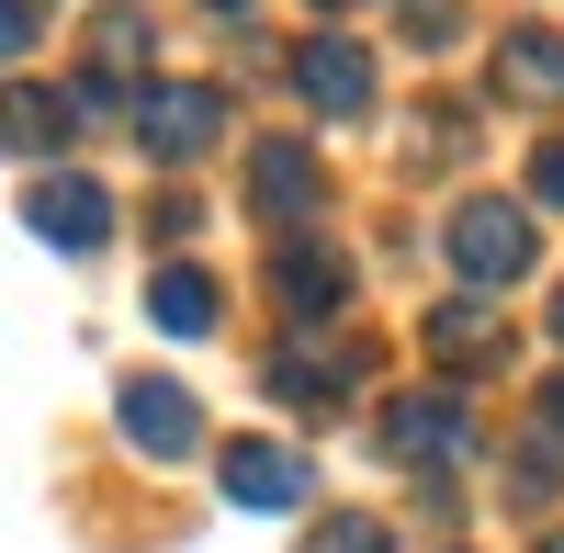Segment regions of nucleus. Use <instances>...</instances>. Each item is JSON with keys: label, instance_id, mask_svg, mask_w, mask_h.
Wrapping results in <instances>:
<instances>
[{"label": "nucleus", "instance_id": "obj_11", "mask_svg": "<svg viewBox=\"0 0 564 553\" xmlns=\"http://www.w3.org/2000/svg\"><path fill=\"white\" fill-rule=\"evenodd\" d=\"M249 204H260L271 226L316 215V148H294V135H260V148H249Z\"/></svg>", "mask_w": 564, "mask_h": 553}, {"label": "nucleus", "instance_id": "obj_21", "mask_svg": "<svg viewBox=\"0 0 564 553\" xmlns=\"http://www.w3.org/2000/svg\"><path fill=\"white\" fill-rule=\"evenodd\" d=\"M553 339H564V294H553Z\"/></svg>", "mask_w": 564, "mask_h": 553}, {"label": "nucleus", "instance_id": "obj_13", "mask_svg": "<svg viewBox=\"0 0 564 553\" xmlns=\"http://www.w3.org/2000/svg\"><path fill=\"white\" fill-rule=\"evenodd\" d=\"M68 90H0V148H12V159H57L68 148Z\"/></svg>", "mask_w": 564, "mask_h": 553}, {"label": "nucleus", "instance_id": "obj_4", "mask_svg": "<svg viewBox=\"0 0 564 553\" xmlns=\"http://www.w3.org/2000/svg\"><path fill=\"white\" fill-rule=\"evenodd\" d=\"M361 373H372V350L350 328H294L271 350V395L282 406H339V395H361Z\"/></svg>", "mask_w": 564, "mask_h": 553}, {"label": "nucleus", "instance_id": "obj_10", "mask_svg": "<svg viewBox=\"0 0 564 553\" xmlns=\"http://www.w3.org/2000/svg\"><path fill=\"white\" fill-rule=\"evenodd\" d=\"M124 441L159 452V464H181V452L204 441V419H193V395H181L170 373H135V384H124Z\"/></svg>", "mask_w": 564, "mask_h": 553}, {"label": "nucleus", "instance_id": "obj_3", "mask_svg": "<svg viewBox=\"0 0 564 553\" xmlns=\"http://www.w3.org/2000/svg\"><path fill=\"white\" fill-rule=\"evenodd\" d=\"M384 464H417V475H441V464H463L475 452V406H463L452 384H417V395H395L384 406Z\"/></svg>", "mask_w": 564, "mask_h": 553}, {"label": "nucleus", "instance_id": "obj_16", "mask_svg": "<svg viewBox=\"0 0 564 553\" xmlns=\"http://www.w3.org/2000/svg\"><path fill=\"white\" fill-rule=\"evenodd\" d=\"M395 23H406V45H463V0H395Z\"/></svg>", "mask_w": 564, "mask_h": 553}, {"label": "nucleus", "instance_id": "obj_18", "mask_svg": "<svg viewBox=\"0 0 564 553\" xmlns=\"http://www.w3.org/2000/svg\"><path fill=\"white\" fill-rule=\"evenodd\" d=\"M531 204H564V135H542V148H531Z\"/></svg>", "mask_w": 564, "mask_h": 553}, {"label": "nucleus", "instance_id": "obj_17", "mask_svg": "<svg viewBox=\"0 0 564 553\" xmlns=\"http://www.w3.org/2000/svg\"><path fill=\"white\" fill-rule=\"evenodd\" d=\"M305 553H395V542H384V520L339 509V520H316V542H305Z\"/></svg>", "mask_w": 564, "mask_h": 553}, {"label": "nucleus", "instance_id": "obj_22", "mask_svg": "<svg viewBox=\"0 0 564 553\" xmlns=\"http://www.w3.org/2000/svg\"><path fill=\"white\" fill-rule=\"evenodd\" d=\"M316 12H350V0H316Z\"/></svg>", "mask_w": 564, "mask_h": 553}, {"label": "nucleus", "instance_id": "obj_6", "mask_svg": "<svg viewBox=\"0 0 564 553\" xmlns=\"http://www.w3.org/2000/svg\"><path fill=\"white\" fill-rule=\"evenodd\" d=\"M215 486L238 497V509H294V497H316V475H305L294 441H226L215 452Z\"/></svg>", "mask_w": 564, "mask_h": 553}, {"label": "nucleus", "instance_id": "obj_5", "mask_svg": "<svg viewBox=\"0 0 564 553\" xmlns=\"http://www.w3.org/2000/svg\"><path fill=\"white\" fill-rule=\"evenodd\" d=\"M271 294H282V316L294 328H339V305H350V260L316 238V226H294V238L271 249Z\"/></svg>", "mask_w": 564, "mask_h": 553}, {"label": "nucleus", "instance_id": "obj_2", "mask_svg": "<svg viewBox=\"0 0 564 553\" xmlns=\"http://www.w3.org/2000/svg\"><path fill=\"white\" fill-rule=\"evenodd\" d=\"M441 249H452V271H463V294H508V283L531 271V249H542V238H531V215H520V204L475 193V204L441 226Z\"/></svg>", "mask_w": 564, "mask_h": 553}, {"label": "nucleus", "instance_id": "obj_14", "mask_svg": "<svg viewBox=\"0 0 564 553\" xmlns=\"http://www.w3.org/2000/svg\"><path fill=\"white\" fill-rule=\"evenodd\" d=\"M148 316H159L170 339H204L215 316H226V294H215V271H193V260H170L159 283H148Z\"/></svg>", "mask_w": 564, "mask_h": 553}, {"label": "nucleus", "instance_id": "obj_20", "mask_svg": "<svg viewBox=\"0 0 564 553\" xmlns=\"http://www.w3.org/2000/svg\"><path fill=\"white\" fill-rule=\"evenodd\" d=\"M204 12H249V0H204Z\"/></svg>", "mask_w": 564, "mask_h": 553}, {"label": "nucleus", "instance_id": "obj_7", "mask_svg": "<svg viewBox=\"0 0 564 553\" xmlns=\"http://www.w3.org/2000/svg\"><path fill=\"white\" fill-rule=\"evenodd\" d=\"M294 90H305L327 124H350V113H372V57H361L350 34H305L294 45Z\"/></svg>", "mask_w": 564, "mask_h": 553}, {"label": "nucleus", "instance_id": "obj_12", "mask_svg": "<svg viewBox=\"0 0 564 553\" xmlns=\"http://www.w3.org/2000/svg\"><path fill=\"white\" fill-rule=\"evenodd\" d=\"M497 90H508V102H564V34L553 23H520L497 45Z\"/></svg>", "mask_w": 564, "mask_h": 553}, {"label": "nucleus", "instance_id": "obj_19", "mask_svg": "<svg viewBox=\"0 0 564 553\" xmlns=\"http://www.w3.org/2000/svg\"><path fill=\"white\" fill-rule=\"evenodd\" d=\"M34 45V0H0V57H23Z\"/></svg>", "mask_w": 564, "mask_h": 553}, {"label": "nucleus", "instance_id": "obj_1", "mask_svg": "<svg viewBox=\"0 0 564 553\" xmlns=\"http://www.w3.org/2000/svg\"><path fill=\"white\" fill-rule=\"evenodd\" d=\"M124 124H135V148H148L159 170H193L215 135H226V90H215V79H148Z\"/></svg>", "mask_w": 564, "mask_h": 553}, {"label": "nucleus", "instance_id": "obj_23", "mask_svg": "<svg viewBox=\"0 0 564 553\" xmlns=\"http://www.w3.org/2000/svg\"><path fill=\"white\" fill-rule=\"evenodd\" d=\"M542 553H564V531H553V542H542Z\"/></svg>", "mask_w": 564, "mask_h": 553}, {"label": "nucleus", "instance_id": "obj_9", "mask_svg": "<svg viewBox=\"0 0 564 553\" xmlns=\"http://www.w3.org/2000/svg\"><path fill=\"white\" fill-rule=\"evenodd\" d=\"M430 361H441V373H497V361H508V316L486 294L430 305Z\"/></svg>", "mask_w": 564, "mask_h": 553}, {"label": "nucleus", "instance_id": "obj_15", "mask_svg": "<svg viewBox=\"0 0 564 553\" xmlns=\"http://www.w3.org/2000/svg\"><path fill=\"white\" fill-rule=\"evenodd\" d=\"M520 464H542V475L564 464V373H553V384L531 395V441H520Z\"/></svg>", "mask_w": 564, "mask_h": 553}, {"label": "nucleus", "instance_id": "obj_8", "mask_svg": "<svg viewBox=\"0 0 564 553\" xmlns=\"http://www.w3.org/2000/svg\"><path fill=\"white\" fill-rule=\"evenodd\" d=\"M23 226H45V249H102L113 193H102V181H79V170H57V181H34V193H23Z\"/></svg>", "mask_w": 564, "mask_h": 553}]
</instances>
